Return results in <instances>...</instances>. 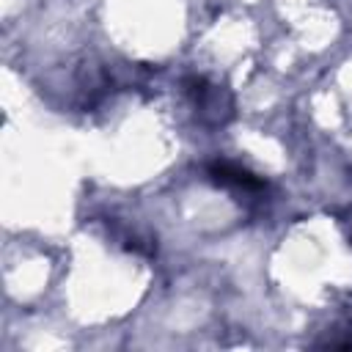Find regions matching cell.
<instances>
[{"label": "cell", "mask_w": 352, "mask_h": 352, "mask_svg": "<svg viewBox=\"0 0 352 352\" xmlns=\"http://www.w3.org/2000/svg\"><path fill=\"white\" fill-rule=\"evenodd\" d=\"M209 173H212V179H214L217 184H234V187H245V190H253V187L261 184V182L253 179L248 170L234 168V165H228V162H217V165H212Z\"/></svg>", "instance_id": "6da1fadb"}]
</instances>
